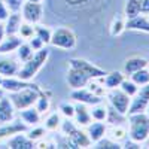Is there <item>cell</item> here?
I'll use <instances>...</instances> for the list:
<instances>
[{
  "label": "cell",
  "instance_id": "5",
  "mask_svg": "<svg viewBox=\"0 0 149 149\" xmlns=\"http://www.w3.org/2000/svg\"><path fill=\"white\" fill-rule=\"evenodd\" d=\"M60 130H61V134H64L70 140V143L74 146V149L90 148L93 145L90 137H88V134H86V131H84L76 122H73L69 118H66V121H61Z\"/></svg>",
  "mask_w": 149,
  "mask_h": 149
},
{
  "label": "cell",
  "instance_id": "17",
  "mask_svg": "<svg viewBox=\"0 0 149 149\" xmlns=\"http://www.w3.org/2000/svg\"><path fill=\"white\" fill-rule=\"evenodd\" d=\"M73 119H74V122H76L79 127H86L88 124H91L93 118H91L88 106L84 104V103H76L74 104V116H73Z\"/></svg>",
  "mask_w": 149,
  "mask_h": 149
},
{
  "label": "cell",
  "instance_id": "39",
  "mask_svg": "<svg viewBox=\"0 0 149 149\" xmlns=\"http://www.w3.org/2000/svg\"><path fill=\"white\" fill-rule=\"evenodd\" d=\"M60 113L63 115L64 118L73 119V116H74V104H70V103H61V104H60Z\"/></svg>",
  "mask_w": 149,
  "mask_h": 149
},
{
  "label": "cell",
  "instance_id": "23",
  "mask_svg": "<svg viewBox=\"0 0 149 149\" xmlns=\"http://www.w3.org/2000/svg\"><path fill=\"white\" fill-rule=\"evenodd\" d=\"M21 22H22V18H21L19 12H10L9 17L5 21V33L6 34H18Z\"/></svg>",
  "mask_w": 149,
  "mask_h": 149
},
{
  "label": "cell",
  "instance_id": "15",
  "mask_svg": "<svg viewBox=\"0 0 149 149\" xmlns=\"http://www.w3.org/2000/svg\"><path fill=\"white\" fill-rule=\"evenodd\" d=\"M22 42L24 39H21L18 34H6V37H3V40L0 42V55H8L10 52H15Z\"/></svg>",
  "mask_w": 149,
  "mask_h": 149
},
{
  "label": "cell",
  "instance_id": "19",
  "mask_svg": "<svg viewBox=\"0 0 149 149\" xmlns=\"http://www.w3.org/2000/svg\"><path fill=\"white\" fill-rule=\"evenodd\" d=\"M106 130H107V125L103 121H95V122L88 124V125H86V134H88L91 143H95L102 137H104Z\"/></svg>",
  "mask_w": 149,
  "mask_h": 149
},
{
  "label": "cell",
  "instance_id": "2",
  "mask_svg": "<svg viewBox=\"0 0 149 149\" xmlns=\"http://www.w3.org/2000/svg\"><path fill=\"white\" fill-rule=\"evenodd\" d=\"M48 57H49V51L46 48H42L39 51H36L27 61H24L22 66H19L17 76L22 81H31L39 73V70L45 66Z\"/></svg>",
  "mask_w": 149,
  "mask_h": 149
},
{
  "label": "cell",
  "instance_id": "33",
  "mask_svg": "<svg viewBox=\"0 0 149 149\" xmlns=\"http://www.w3.org/2000/svg\"><path fill=\"white\" fill-rule=\"evenodd\" d=\"M49 106H51V100H49V94H40L39 97H37V100L34 103V107L40 112V115L46 113V112L49 110Z\"/></svg>",
  "mask_w": 149,
  "mask_h": 149
},
{
  "label": "cell",
  "instance_id": "43",
  "mask_svg": "<svg viewBox=\"0 0 149 149\" xmlns=\"http://www.w3.org/2000/svg\"><path fill=\"white\" fill-rule=\"evenodd\" d=\"M140 148H142V146H140V143L134 142V140H131V139L122 145V149H140Z\"/></svg>",
  "mask_w": 149,
  "mask_h": 149
},
{
  "label": "cell",
  "instance_id": "7",
  "mask_svg": "<svg viewBox=\"0 0 149 149\" xmlns=\"http://www.w3.org/2000/svg\"><path fill=\"white\" fill-rule=\"evenodd\" d=\"M106 97L110 103V106L115 110H118L119 113L127 115L128 112V106L131 102V97H128L121 88H115V90H107L106 91Z\"/></svg>",
  "mask_w": 149,
  "mask_h": 149
},
{
  "label": "cell",
  "instance_id": "44",
  "mask_svg": "<svg viewBox=\"0 0 149 149\" xmlns=\"http://www.w3.org/2000/svg\"><path fill=\"white\" fill-rule=\"evenodd\" d=\"M140 14L149 15V0H140Z\"/></svg>",
  "mask_w": 149,
  "mask_h": 149
},
{
  "label": "cell",
  "instance_id": "18",
  "mask_svg": "<svg viewBox=\"0 0 149 149\" xmlns=\"http://www.w3.org/2000/svg\"><path fill=\"white\" fill-rule=\"evenodd\" d=\"M125 30L149 33V19H148V17L143 15V14H139L134 18L125 19Z\"/></svg>",
  "mask_w": 149,
  "mask_h": 149
},
{
  "label": "cell",
  "instance_id": "36",
  "mask_svg": "<svg viewBox=\"0 0 149 149\" xmlns=\"http://www.w3.org/2000/svg\"><path fill=\"white\" fill-rule=\"evenodd\" d=\"M125 119V115L119 113L118 110H115L113 107H107V116L106 121L109 122V125H113V124H122V121Z\"/></svg>",
  "mask_w": 149,
  "mask_h": 149
},
{
  "label": "cell",
  "instance_id": "8",
  "mask_svg": "<svg viewBox=\"0 0 149 149\" xmlns=\"http://www.w3.org/2000/svg\"><path fill=\"white\" fill-rule=\"evenodd\" d=\"M21 18L22 21L30 24H39L43 18V5L34 2H24L21 8Z\"/></svg>",
  "mask_w": 149,
  "mask_h": 149
},
{
  "label": "cell",
  "instance_id": "38",
  "mask_svg": "<svg viewBox=\"0 0 149 149\" xmlns=\"http://www.w3.org/2000/svg\"><path fill=\"white\" fill-rule=\"evenodd\" d=\"M18 36L21 37V39H30L31 36H34V26L30 22H26L22 21L21 26H19V30H18Z\"/></svg>",
  "mask_w": 149,
  "mask_h": 149
},
{
  "label": "cell",
  "instance_id": "16",
  "mask_svg": "<svg viewBox=\"0 0 149 149\" xmlns=\"http://www.w3.org/2000/svg\"><path fill=\"white\" fill-rule=\"evenodd\" d=\"M15 118V107L9 100V97L3 95L0 98V125L14 121Z\"/></svg>",
  "mask_w": 149,
  "mask_h": 149
},
{
  "label": "cell",
  "instance_id": "28",
  "mask_svg": "<svg viewBox=\"0 0 149 149\" xmlns=\"http://www.w3.org/2000/svg\"><path fill=\"white\" fill-rule=\"evenodd\" d=\"M61 127V113H57V112H52L49 113L45 119V128L46 131H57Z\"/></svg>",
  "mask_w": 149,
  "mask_h": 149
},
{
  "label": "cell",
  "instance_id": "6",
  "mask_svg": "<svg viewBox=\"0 0 149 149\" xmlns=\"http://www.w3.org/2000/svg\"><path fill=\"white\" fill-rule=\"evenodd\" d=\"M76 34L74 31L69 27H58L52 31L51 36V42L49 45H52L54 48L58 49H64V51H69V49H73L76 46Z\"/></svg>",
  "mask_w": 149,
  "mask_h": 149
},
{
  "label": "cell",
  "instance_id": "46",
  "mask_svg": "<svg viewBox=\"0 0 149 149\" xmlns=\"http://www.w3.org/2000/svg\"><path fill=\"white\" fill-rule=\"evenodd\" d=\"M26 2H34V3H42L45 0H26Z\"/></svg>",
  "mask_w": 149,
  "mask_h": 149
},
{
  "label": "cell",
  "instance_id": "24",
  "mask_svg": "<svg viewBox=\"0 0 149 149\" xmlns=\"http://www.w3.org/2000/svg\"><path fill=\"white\" fill-rule=\"evenodd\" d=\"M19 64L12 58H0V74L3 78L6 76H17Z\"/></svg>",
  "mask_w": 149,
  "mask_h": 149
},
{
  "label": "cell",
  "instance_id": "9",
  "mask_svg": "<svg viewBox=\"0 0 149 149\" xmlns=\"http://www.w3.org/2000/svg\"><path fill=\"white\" fill-rule=\"evenodd\" d=\"M148 104H149V84L140 86L139 91L131 97V102H130V106H128L127 115H130V113H139V112H145Z\"/></svg>",
  "mask_w": 149,
  "mask_h": 149
},
{
  "label": "cell",
  "instance_id": "21",
  "mask_svg": "<svg viewBox=\"0 0 149 149\" xmlns=\"http://www.w3.org/2000/svg\"><path fill=\"white\" fill-rule=\"evenodd\" d=\"M19 119L26 124V125L33 127V125H39V122L42 119V115L34 106H30L27 109L19 110Z\"/></svg>",
  "mask_w": 149,
  "mask_h": 149
},
{
  "label": "cell",
  "instance_id": "13",
  "mask_svg": "<svg viewBox=\"0 0 149 149\" xmlns=\"http://www.w3.org/2000/svg\"><path fill=\"white\" fill-rule=\"evenodd\" d=\"M36 84L30 82V81H22L19 79L18 76H6L3 78L2 81V88L8 93H15V91H19L22 88H27V86H34Z\"/></svg>",
  "mask_w": 149,
  "mask_h": 149
},
{
  "label": "cell",
  "instance_id": "32",
  "mask_svg": "<svg viewBox=\"0 0 149 149\" xmlns=\"http://www.w3.org/2000/svg\"><path fill=\"white\" fill-rule=\"evenodd\" d=\"M94 148L95 149H122V145L119 142H115L112 140L110 137H102L98 142L94 143Z\"/></svg>",
  "mask_w": 149,
  "mask_h": 149
},
{
  "label": "cell",
  "instance_id": "22",
  "mask_svg": "<svg viewBox=\"0 0 149 149\" xmlns=\"http://www.w3.org/2000/svg\"><path fill=\"white\" fill-rule=\"evenodd\" d=\"M148 60H145L143 57H130L127 58L125 61H124V73L127 74V76H130L131 73L137 72L143 67H148Z\"/></svg>",
  "mask_w": 149,
  "mask_h": 149
},
{
  "label": "cell",
  "instance_id": "29",
  "mask_svg": "<svg viewBox=\"0 0 149 149\" xmlns=\"http://www.w3.org/2000/svg\"><path fill=\"white\" fill-rule=\"evenodd\" d=\"M130 79L139 86H143L146 84H149V69L148 67H143L137 72H134L130 74Z\"/></svg>",
  "mask_w": 149,
  "mask_h": 149
},
{
  "label": "cell",
  "instance_id": "3",
  "mask_svg": "<svg viewBox=\"0 0 149 149\" xmlns=\"http://www.w3.org/2000/svg\"><path fill=\"white\" fill-rule=\"evenodd\" d=\"M128 122H130L128 137L137 143L146 142L149 137V116L146 115V112L130 113Z\"/></svg>",
  "mask_w": 149,
  "mask_h": 149
},
{
  "label": "cell",
  "instance_id": "4",
  "mask_svg": "<svg viewBox=\"0 0 149 149\" xmlns=\"http://www.w3.org/2000/svg\"><path fill=\"white\" fill-rule=\"evenodd\" d=\"M46 91H43L39 85H34V86H27V88H22L19 91L15 93H9V100L14 104L15 110H22V109H27L30 106H34L37 97L40 94H45Z\"/></svg>",
  "mask_w": 149,
  "mask_h": 149
},
{
  "label": "cell",
  "instance_id": "11",
  "mask_svg": "<svg viewBox=\"0 0 149 149\" xmlns=\"http://www.w3.org/2000/svg\"><path fill=\"white\" fill-rule=\"evenodd\" d=\"M61 2L72 10L86 12V10H95L103 3V0H61Z\"/></svg>",
  "mask_w": 149,
  "mask_h": 149
},
{
  "label": "cell",
  "instance_id": "25",
  "mask_svg": "<svg viewBox=\"0 0 149 149\" xmlns=\"http://www.w3.org/2000/svg\"><path fill=\"white\" fill-rule=\"evenodd\" d=\"M106 134H109V137L115 142H121L128 136V131L125 130V127H122V124H113L109 125L106 130Z\"/></svg>",
  "mask_w": 149,
  "mask_h": 149
},
{
  "label": "cell",
  "instance_id": "12",
  "mask_svg": "<svg viewBox=\"0 0 149 149\" xmlns=\"http://www.w3.org/2000/svg\"><path fill=\"white\" fill-rule=\"evenodd\" d=\"M29 130V125H26L21 119L19 121H10L8 124H2L0 125V142L3 139H9L10 136L17 133H26Z\"/></svg>",
  "mask_w": 149,
  "mask_h": 149
},
{
  "label": "cell",
  "instance_id": "26",
  "mask_svg": "<svg viewBox=\"0 0 149 149\" xmlns=\"http://www.w3.org/2000/svg\"><path fill=\"white\" fill-rule=\"evenodd\" d=\"M140 14V0H127L124 6V17L125 19L134 18Z\"/></svg>",
  "mask_w": 149,
  "mask_h": 149
},
{
  "label": "cell",
  "instance_id": "1",
  "mask_svg": "<svg viewBox=\"0 0 149 149\" xmlns=\"http://www.w3.org/2000/svg\"><path fill=\"white\" fill-rule=\"evenodd\" d=\"M107 72L97 67L84 58H72L69 60V70H67V84L72 90L84 88L88 85L91 79L103 78Z\"/></svg>",
  "mask_w": 149,
  "mask_h": 149
},
{
  "label": "cell",
  "instance_id": "40",
  "mask_svg": "<svg viewBox=\"0 0 149 149\" xmlns=\"http://www.w3.org/2000/svg\"><path fill=\"white\" fill-rule=\"evenodd\" d=\"M10 12H19L26 0H3Z\"/></svg>",
  "mask_w": 149,
  "mask_h": 149
},
{
  "label": "cell",
  "instance_id": "49",
  "mask_svg": "<svg viewBox=\"0 0 149 149\" xmlns=\"http://www.w3.org/2000/svg\"><path fill=\"white\" fill-rule=\"evenodd\" d=\"M2 81H3V76L0 74V88H2Z\"/></svg>",
  "mask_w": 149,
  "mask_h": 149
},
{
  "label": "cell",
  "instance_id": "30",
  "mask_svg": "<svg viewBox=\"0 0 149 149\" xmlns=\"http://www.w3.org/2000/svg\"><path fill=\"white\" fill-rule=\"evenodd\" d=\"M90 113H91V118L94 121H106V116H107V106L102 103H97V104H93L91 109H90Z\"/></svg>",
  "mask_w": 149,
  "mask_h": 149
},
{
  "label": "cell",
  "instance_id": "34",
  "mask_svg": "<svg viewBox=\"0 0 149 149\" xmlns=\"http://www.w3.org/2000/svg\"><path fill=\"white\" fill-rule=\"evenodd\" d=\"M33 54H34V51L31 49V46H30L29 43H24V42H22V43L18 46V49H17V55H18V60L21 61V63L27 61Z\"/></svg>",
  "mask_w": 149,
  "mask_h": 149
},
{
  "label": "cell",
  "instance_id": "27",
  "mask_svg": "<svg viewBox=\"0 0 149 149\" xmlns=\"http://www.w3.org/2000/svg\"><path fill=\"white\" fill-rule=\"evenodd\" d=\"M109 31H110V36H119L125 31V17H113L110 22V27H109Z\"/></svg>",
  "mask_w": 149,
  "mask_h": 149
},
{
  "label": "cell",
  "instance_id": "45",
  "mask_svg": "<svg viewBox=\"0 0 149 149\" xmlns=\"http://www.w3.org/2000/svg\"><path fill=\"white\" fill-rule=\"evenodd\" d=\"M6 36V33H5V24L3 22H0V42L3 40V37Z\"/></svg>",
  "mask_w": 149,
  "mask_h": 149
},
{
  "label": "cell",
  "instance_id": "37",
  "mask_svg": "<svg viewBox=\"0 0 149 149\" xmlns=\"http://www.w3.org/2000/svg\"><path fill=\"white\" fill-rule=\"evenodd\" d=\"M26 134H27V137L31 139L33 142H37V140H40L43 136L46 134V128L45 127H39V125H33L31 128L29 127Z\"/></svg>",
  "mask_w": 149,
  "mask_h": 149
},
{
  "label": "cell",
  "instance_id": "31",
  "mask_svg": "<svg viewBox=\"0 0 149 149\" xmlns=\"http://www.w3.org/2000/svg\"><path fill=\"white\" fill-rule=\"evenodd\" d=\"M34 34L45 43L49 45L51 42V36H52V30L46 27V26H40V24H34Z\"/></svg>",
  "mask_w": 149,
  "mask_h": 149
},
{
  "label": "cell",
  "instance_id": "50",
  "mask_svg": "<svg viewBox=\"0 0 149 149\" xmlns=\"http://www.w3.org/2000/svg\"><path fill=\"white\" fill-rule=\"evenodd\" d=\"M146 17H148V19H149V15H146Z\"/></svg>",
  "mask_w": 149,
  "mask_h": 149
},
{
  "label": "cell",
  "instance_id": "14",
  "mask_svg": "<svg viewBox=\"0 0 149 149\" xmlns=\"http://www.w3.org/2000/svg\"><path fill=\"white\" fill-rule=\"evenodd\" d=\"M8 146L10 149H33L36 148V142L27 137L24 133H17L8 139Z\"/></svg>",
  "mask_w": 149,
  "mask_h": 149
},
{
  "label": "cell",
  "instance_id": "20",
  "mask_svg": "<svg viewBox=\"0 0 149 149\" xmlns=\"http://www.w3.org/2000/svg\"><path fill=\"white\" fill-rule=\"evenodd\" d=\"M125 79V73L124 72H119V70H113V72H109L106 73L104 76L102 78V82H103V86L107 90H115V88H119L121 82Z\"/></svg>",
  "mask_w": 149,
  "mask_h": 149
},
{
  "label": "cell",
  "instance_id": "47",
  "mask_svg": "<svg viewBox=\"0 0 149 149\" xmlns=\"http://www.w3.org/2000/svg\"><path fill=\"white\" fill-rule=\"evenodd\" d=\"M3 93H5V90H3V88H0V98H2V97H3V95H5V94H3Z\"/></svg>",
  "mask_w": 149,
  "mask_h": 149
},
{
  "label": "cell",
  "instance_id": "10",
  "mask_svg": "<svg viewBox=\"0 0 149 149\" xmlns=\"http://www.w3.org/2000/svg\"><path fill=\"white\" fill-rule=\"evenodd\" d=\"M70 98L76 103H84L86 106H93L97 103H102L103 102V97L94 94L93 91H90L86 86L84 88H78V90H72L70 93Z\"/></svg>",
  "mask_w": 149,
  "mask_h": 149
},
{
  "label": "cell",
  "instance_id": "42",
  "mask_svg": "<svg viewBox=\"0 0 149 149\" xmlns=\"http://www.w3.org/2000/svg\"><path fill=\"white\" fill-rule=\"evenodd\" d=\"M9 14H10L9 8L6 6V3L3 2V0H0V22H5L6 18L9 17Z\"/></svg>",
  "mask_w": 149,
  "mask_h": 149
},
{
  "label": "cell",
  "instance_id": "48",
  "mask_svg": "<svg viewBox=\"0 0 149 149\" xmlns=\"http://www.w3.org/2000/svg\"><path fill=\"white\" fill-rule=\"evenodd\" d=\"M145 112H146V115H148V116H149V104H148V106H146V110H145Z\"/></svg>",
  "mask_w": 149,
  "mask_h": 149
},
{
  "label": "cell",
  "instance_id": "35",
  "mask_svg": "<svg viewBox=\"0 0 149 149\" xmlns=\"http://www.w3.org/2000/svg\"><path fill=\"white\" fill-rule=\"evenodd\" d=\"M119 88H121V90H122L124 93H125V94H127L128 97H133V95H134L136 93L139 91V88H140V86H139V85H136V84H134V82H133V81H131L130 78H128V79L125 78V79H124V81L121 82Z\"/></svg>",
  "mask_w": 149,
  "mask_h": 149
},
{
  "label": "cell",
  "instance_id": "41",
  "mask_svg": "<svg viewBox=\"0 0 149 149\" xmlns=\"http://www.w3.org/2000/svg\"><path fill=\"white\" fill-rule=\"evenodd\" d=\"M27 43H29V45L31 46V49H33L34 52H36V51H39V49H42V48H45V43H43V42H42V40L39 39V37L36 36V34L30 37Z\"/></svg>",
  "mask_w": 149,
  "mask_h": 149
}]
</instances>
